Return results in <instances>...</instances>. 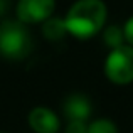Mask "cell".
I'll use <instances>...</instances> for the list:
<instances>
[{
  "label": "cell",
  "instance_id": "obj_6",
  "mask_svg": "<svg viewBox=\"0 0 133 133\" xmlns=\"http://www.w3.org/2000/svg\"><path fill=\"white\" fill-rule=\"evenodd\" d=\"M62 115L69 120H83L88 121L93 115L91 99L84 93H71L62 101Z\"/></svg>",
  "mask_w": 133,
  "mask_h": 133
},
{
  "label": "cell",
  "instance_id": "obj_8",
  "mask_svg": "<svg viewBox=\"0 0 133 133\" xmlns=\"http://www.w3.org/2000/svg\"><path fill=\"white\" fill-rule=\"evenodd\" d=\"M103 32V44L108 49H116L120 45L127 44L125 42V34H123V27L116 25V24H111V25H104Z\"/></svg>",
  "mask_w": 133,
  "mask_h": 133
},
{
  "label": "cell",
  "instance_id": "obj_13",
  "mask_svg": "<svg viewBox=\"0 0 133 133\" xmlns=\"http://www.w3.org/2000/svg\"><path fill=\"white\" fill-rule=\"evenodd\" d=\"M0 133H7V131H0Z\"/></svg>",
  "mask_w": 133,
  "mask_h": 133
},
{
  "label": "cell",
  "instance_id": "obj_2",
  "mask_svg": "<svg viewBox=\"0 0 133 133\" xmlns=\"http://www.w3.org/2000/svg\"><path fill=\"white\" fill-rule=\"evenodd\" d=\"M32 47L27 25L20 20H3L0 24V56L9 61H22Z\"/></svg>",
  "mask_w": 133,
  "mask_h": 133
},
{
  "label": "cell",
  "instance_id": "obj_4",
  "mask_svg": "<svg viewBox=\"0 0 133 133\" xmlns=\"http://www.w3.org/2000/svg\"><path fill=\"white\" fill-rule=\"evenodd\" d=\"M56 0H17L15 15L25 25L42 24L54 15Z\"/></svg>",
  "mask_w": 133,
  "mask_h": 133
},
{
  "label": "cell",
  "instance_id": "obj_5",
  "mask_svg": "<svg viewBox=\"0 0 133 133\" xmlns=\"http://www.w3.org/2000/svg\"><path fill=\"white\" fill-rule=\"evenodd\" d=\"M27 123L34 133H59L61 120L49 106H34L27 115Z\"/></svg>",
  "mask_w": 133,
  "mask_h": 133
},
{
  "label": "cell",
  "instance_id": "obj_3",
  "mask_svg": "<svg viewBox=\"0 0 133 133\" xmlns=\"http://www.w3.org/2000/svg\"><path fill=\"white\" fill-rule=\"evenodd\" d=\"M103 74L111 84L128 86L133 83V45L123 44L110 49L103 62Z\"/></svg>",
  "mask_w": 133,
  "mask_h": 133
},
{
  "label": "cell",
  "instance_id": "obj_1",
  "mask_svg": "<svg viewBox=\"0 0 133 133\" xmlns=\"http://www.w3.org/2000/svg\"><path fill=\"white\" fill-rule=\"evenodd\" d=\"M108 20L104 0H76L64 15L68 34L78 41H89L101 32Z\"/></svg>",
  "mask_w": 133,
  "mask_h": 133
},
{
  "label": "cell",
  "instance_id": "obj_10",
  "mask_svg": "<svg viewBox=\"0 0 133 133\" xmlns=\"http://www.w3.org/2000/svg\"><path fill=\"white\" fill-rule=\"evenodd\" d=\"M62 133H88V121L69 120Z\"/></svg>",
  "mask_w": 133,
  "mask_h": 133
},
{
  "label": "cell",
  "instance_id": "obj_11",
  "mask_svg": "<svg viewBox=\"0 0 133 133\" xmlns=\"http://www.w3.org/2000/svg\"><path fill=\"white\" fill-rule=\"evenodd\" d=\"M123 34H125V42L128 45H133V15H130L123 24Z\"/></svg>",
  "mask_w": 133,
  "mask_h": 133
},
{
  "label": "cell",
  "instance_id": "obj_12",
  "mask_svg": "<svg viewBox=\"0 0 133 133\" xmlns=\"http://www.w3.org/2000/svg\"><path fill=\"white\" fill-rule=\"evenodd\" d=\"M5 9H7V2L5 0H0V15L5 12Z\"/></svg>",
  "mask_w": 133,
  "mask_h": 133
},
{
  "label": "cell",
  "instance_id": "obj_7",
  "mask_svg": "<svg viewBox=\"0 0 133 133\" xmlns=\"http://www.w3.org/2000/svg\"><path fill=\"white\" fill-rule=\"evenodd\" d=\"M42 36L49 42H59L68 36L64 17H49L45 22H42Z\"/></svg>",
  "mask_w": 133,
  "mask_h": 133
},
{
  "label": "cell",
  "instance_id": "obj_9",
  "mask_svg": "<svg viewBox=\"0 0 133 133\" xmlns=\"http://www.w3.org/2000/svg\"><path fill=\"white\" fill-rule=\"evenodd\" d=\"M88 133H118V127L110 118H96L88 123Z\"/></svg>",
  "mask_w": 133,
  "mask_h": 133
}]
</instances>
